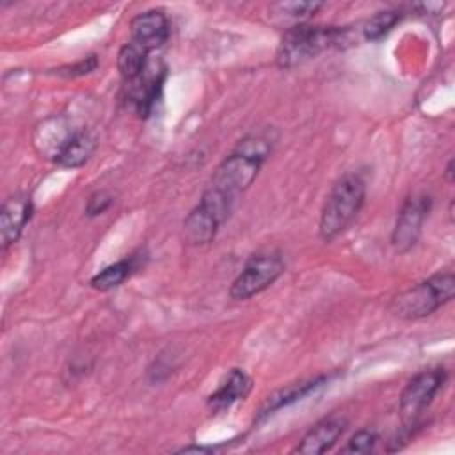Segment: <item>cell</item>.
I'll return each instance as SVG.
<instances>
[{
  "mask_svg": "<svg viewBox=\"0 0 455 455\" xmlns=\"http://www.w3.org/2000/svg\"><path fill=\"white\" fill-rule=\"evenodd\" d=\"M270 151H272V144L265 137L261 135L243 137L236 144V148L219 164L206 190L233 208L236 199L256 180Z\"/></svg>",
  "mask_w": 455,
  "mask_h": 455,
  "instance_id": "obj_1",
  "label": "cell"
},
{
  "mask_svg": "<svg viewBox=\"0 0 455 455\" xmlns=\"http://www.w3.org/2000/svg\"><path fill=\"white\" fill-rule=\"evenodd\" d=\"M366 196L364 180L355 174H345L327 194L318 222L320 238L325 242L339 236L357 217Z\"/></svg>",
  "mask_w": 455,
  "mask_h": 455,
  "instance_id": "obj_2",
  "label": "cell"
},
{
  "mask_svg": "<svg viewBox=\"0 0 455 455\" xmlns=\"http://www.w3.org/2000/svg\"><path fill=\"white\" fill-rule=\"evenodd\" d=\"M343 30L336 27H320V25H295L290 27L277 48V66L293 68L299 66L327 48L339 46L343 41Z\"/></svg>",
  "mask_w": 455,
  "mask_h": 455,
  "instance_id": "obj_3",
  "label": "cell"
},
{
  "mask_svg": "<svg viewBox=\"0 0 455 455\" xmlns=\"http://www.w3.org/2000/svg\"><path fill=\"white\" fill-rule=\"evenodd\" d=\"M455 293V277L451 272H443L418 283L402 291L391 302V311L403 320H418L432 315L441 306L450 302Z\"/></svg>",
  "mask_w": 455,
  "mask_h": 455,
  "instance_id": "obj_4",
  "label": "cell"
},
{
  "mask_svg": "<svg viewBox=\"0 0 455 455\" xmlns=\"http://www.w3.org/2000/svg\"><path fill=\"white\" fill-rule=\"evenodd\" d=\"M283 272L284 259L279 252H256L245 261L242 272L233 281L229 295L235 300H247L274 284Z\"/></svg>",
  "mask_w": 455,
  "mask_h": 455,
  "instance_id": "obj_5",
  "label": "cell"
},
{
  "mask_svg": "<svg viewBox=\"0 0 455 455\" xmlns=\"http://www.w3.org/2000/svg\"><path fill=\"white\" fill-rule=\"evenodd\" d=\"M428 210L430 197L427 194H414L407 197L391 233V243L398 252H407L416 245Z\"/></svg>",
  "mask_w": 455,
  "mask_h": 455,
  "instance_id": "obj_6",
  "label": "cell"
},
{
  "mask_svg": "<svg viewBox=\"0 0 455 455\" xmlns=\"http://www.w3.org/2000/svg\"><path fill=\"white\" fill-rule=\"evenodd\" d=\"M446 373L443 368L425 370L414 375L400 395V411L403 416H416L421 412L444 384Z\"/></svg>",
  "mask_w": 455,
  "mask_h": 455,
  "instance_id": "obj_7",
  "label": "cell"
},
{
  "mask_svg": "<svg viewBox=\"0 0 455 455\" xmlns=\"http://www.w3.org/2000/svg\"><path fill=\"white\" fill-rule=\"evenodd\" d=\"M165 78V68L162 64L148 62L144 73L133 82L126 84L128 100L133 103L140 117L149 116L155 101L162 92V84Z\"/></svg>",
  "mask_w": 455,
  "mask_h": 455,
  "instance_id": "obj_8",
  "label": "cell"
},
{
  "mask_svg": "<svg viewBox=\"0 0 455 455\" xmlns=\"http://www.w3.org/2000/svg\"><path fill=\"white\" fill-rule=\"evenodd\" d=\"M169 20L162 11H146L137 14L130 23L132 43L146 52L160 48L169 37Z\"/></svg>",
  "mask_w": 455,
  "mask_h": 455,
  "instance_id": "obj_9",
  "label": "cell"
},
{
  "mask_svg": "<svg viewBox=\"0 0 455 455\" xmlns=\"http://www.w3.org/2000/svg\"><path fill=\"white\" fill-rule=\"evenodd\" d=\"M32 215V201L27 196H12L5 199L0 212V238L2 249L12 245Z\"/></svg>",
  "mask_w": 455,
  "mask_h": 455,
  "instance_id": "obj_10",
  "label": "cell"
},
{
  "mask_svg": "<svg viewBox=\"0 0 455 455\" xmlns=\"http://www.w3.org/2000/svg\"><path fill=\"white\" fill-rule=\"evenodd\" d=\"M345 430V419L341 418H325L311 427L300 443L295 446L293 453L300 455H320L334 446L339 435Z\"/></svg>",
  "mask_w": 455,
  "mask_h": 455,
  "instance_id": "obj_11",
  "label": "cell"
},
{
  "mask_svg": "<svg viewBox=\"0 0 455 455\" xmlns=\"http://www.w3.org/2000/svg\"><path fill=\"white\" fill-rule=\"evenodd\" d=\"M251 391V379L245 371L233 368L220 386L208 396V407L213 412H222L229 409L233 403L243 400Z\"/></svg>",
  "mask_w": 455,
  "mask_h": 455,
  "instance_id": "obj_12",
  "label": "cell"
},
{
  "mask_svg": "<svg viewBox=\"0 0 455 455\" xmlns=\"http://www.w3.org/2000/svg\"><path fill=\"white\" fill-rule=\"evenodd\" d=\"M220 220L204 206L197 204L183 220V236L190 245H204L215 238Z\"/></svg>",
  "mask_w": 455,
  "mask_h": 455,
  "instance_id": "obj_13",
  "label": "cell"
},
{
  "mask_svg": "<svg viewBox=\"0 0 455 455\" xmlns=\"http://www.w3.org/2000/svg\"><path fill=\"white\" fill-rule=\"evenodd\" d=\"M96 149V137L87 132V130H80L75 132L68 142L60 148V151L55 155V164L66 169H76L82 167L91 155Z\"/></svg>",
  "mask_w": 455,
  "mask_h": 455,
  "instance_id": "obj_14",
  "label": "cell"
},
{
  "mask_svg": "<svg viewBox=\"0 0 455 455\" xmlns=\"http://www.w3.org/2000/svg\"><path fill=\"white\" fill-rule=\"evenodd\" d=\"M325 382V377H316V379H309V380H304V382H297V384H290L275 393H272L265 403L261 405L259 412H258V418H267L270 416L272 412L293 403V402H299L302 400L304 396H307L309 393H313L316 387H320L322 384Z\"/></svg>",
  "mask_w": 455,
  "mask_h": 455,
  "instance_id": "obj_15",
  "label": "cell"
},
{
  "mask_svg": "<svg viewBox=\"0 0 455 455\" xmlns=\"http://www.w3.org/2000/svg\"><path fill=\"white\" fill-rule=\"evenodd\" d=\"M148 66V52L135 43H126L117 53V69L124 84L139 78Z\"/></svg>",
  "mask_w": 455,
  "mask_h": 455,
  "instance_id": "obj_16",
  "label": "cell"
},
{
  "mask_svg": "<svg viewBox=\"0 0 455 455\" xmlns=\"http://www.w3.org/2000/svg\"><path fill=\"white\" fill-rule=\"evenodd\" d=\"M135 268V259L133 258H124L119 259L103 270H100L96 275L91 279V286L98 291H108L117 288Z\"/></svg>",
  "mask_w": 455,
  "mask_h": 455,
  "instance_id": "obj_17",
  "label": "cell"
},
{
  "mask_svg": "<svg viewBox=\"0 0 455 455\" xmlns=\"http://www.w3.org/2000/svg\"><path fill=\"white\" fill-rule=\"evenodd\" d=\"M322 7L320 2H283L272 5V14L281 21H291L295 25H302L304 20L313 16Z\"/></svg>",
  "mask_w": 455,
  "mask_h": 455,
  "instance_id": "obj_18",
  "label": "cell"
},
{
  "mask_svg": "<svg viewBox=\"0 0 455 455\" xmlns=\"http://www.w3.org/2000/svg\"><path fill=\"white\" fill-rule=\"evenodd\" d=\"M402 20V12L396 9H389V11H382L377 12L375 16H371L364 27H363V34L368 41H377L382 36H386L398 21Z\"/></svg>",
  "mask_w": 455,
  "mask_h": 455,
  "instance_id": "obj_19",
  "label": "cell"
},
{
  "mask_svg": "<svg viewBox=\"0 0 455 455\" xmlns=\"http://www.w3.org/2000/svg\"><path fill=\"white\" fill-rule=\"evenodd\" d=\"M377 444V434L371 430L355 432L347 444L341 448V453H370Z\"/></svg>",
  "mask_w": 455,
  "mask_h": 455,
  "instance_id": "obj_20",
  "label": "cell"
},
{
  "mask_svg": "<svg viewBox=\"0 0 455 455\" xmlns=\"http://www.w3.org/2000/svg\"><path fill=\"white\" fill-rule=\"evenodd\" d=\"M114 197L110 192L107 190H96L89 196L87 204H85V215L87 217H96L101 215L105 210H108V206L112 204Z\"/></svg>",
  "mask_w": 455,
  "mask_h": 455,
  "instance_id": "obj_21",
  "label": "cell"
},
{
  "mask_svg": "<svg viewBox=\"0 0 455 455\" xmlns=\"http://www.w3.org/2000/svg\"><path fill=\"white\" fill-rule=\"evenodd\" d=\"M98 68V59L96 55H89L75 64H69V66H62L57 69V75L60 76H82V75H87L91 71H94Z\"/></svg>",
  "mask_w": 455,
  "mask_h": 455,
  "instance_id": "obj_22",
  "label": "cell"
},
{
  "mask_svg": "<svg viewBox=\"0 0 455 455\" xmlns=\"http://www.w3.org/2000/svg\"><path fill=\"white\" fill-rule=\"evenodd\" d=\"M444 176H446L448 183H451V181H453V160H450V162H448L446 171H444Z\"/></svg>",
  "mask_w": 455,
  "mask_h": 455,
  "instance_id": "obj_23",
  "label": "cell"
}]
</instances>
